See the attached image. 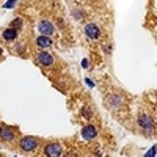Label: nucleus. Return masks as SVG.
Listing matches in <instances>:
<instances>
[{
	"label": "nucleus",
	"instance_id": "f257e3e1",
	"mask_svg": "<svg viewBox=\"0 0 157 157\" xmlns=\"http://www.w3.org/2000/svg\"><path fill=\"white\" fill-rule=\"evenodd\" d=\"M138 124H140V127L145 130V134H152V130H154V120L151 116H148V115H140L138 116Z\"/></svg>",
	"mask_w": 157,
	"mask_h": 157
},
{
	"label": "nucleus",
	"instance_id": "f03ea898",
	"mask_svg": "<svg viewBox=\"0 0 157 157\" xmlns=\"http://www.w3.org/2000/svg\"><path fill=\"white\" fill-rule=\"evenodd\" d=\"M38 148V140L33 137H24L21 140V149L25 152H33Z\"/></svg>",
	"mask_w": 157,
	"mask_h": 157
},
{
	"label": "nucleus",
	"instance_id": "7ed1b4c3",
	"mask_svg": "<svg viewBox=\"0 0 157 157\" xmlns=\"http://www.w3.org/2000/svg\"><path fill=\"white\" fill-rule=\"evenodd\" d=\"M63 152V148L58 145V143H52V145H47L44 148V154L46 155H50V157H57Z\"/></svg>",
	"mask_w": 157,
	"mask_h": 157
},
{
	"label": "nucleus",
	"instance_id": "20e7f679",
	"mask_svg": "<svg viewBox=\"0 0 157 157\" xmlns=\"http://www.w3.org/2000/svg\"><path fill=\"white\" fill-rule=\"evenodd\" d=\"M38 30L39 32H41L43 35H52V33H54V25H52L49 21H41V22H39L38 24Z\"/></svg>",
	"mask_w": 157,
	"mask_h": 157
},
{
	"label": "nucleus",
	"instance_id": "39448f33",
	"mask_svg": "<svg viewBox=\"0 0 157 157\" xmlns=\"http://www.w3.org/2000/svg\"><path fill=\"white\" fill-rule=\"evenodd\" d=\"M85 33H86V36H88V38L96 39V38H99L101 30L98 29V25H94V24H88L86 27H85Z\"/></svg>",
	"mask_w": 157,
	"mask_h": 157
},
{
	"label": "nucleus",
	"instance_id": "423d86ee",
	"mask_svg": "<svg viewBox=\"0 0 157 157\" xmlns=\"http://www.w3.org/2000/svg\"><path fill=\"white\" fill-rule=\"evenodd\" d=\"M0 138L3 141H11V140H14V132L8 126H2L0 127Z\"/></svg>",
	"mask_w": 157,
	"mask_h": 157
},
{
	"label": "nucleus",
	"instance_id": "0eeeda50",
	"mask_svg": "<svg viewBox=\"0 0 157 157\" xmlns=\"http://www.w3.org/2000/svg\"><path fill=\"white\" fill-rule=\"evenodd\" d=\"M38 61L43 64V66H50L52 63H54V57L47 52H41V54L38 55Z\"/></svg>",
	"mask_w": 157,
	"mask_h": 157
},
{
	"label": "nucleus",
	"instance_id": "6e6552de",
	"mask_svg": "<svg viewBox=\"0 0 157 157\" xmlns=\"http://www.w3.org/2000/svg\"><path fill=\"white\" fill-rule=\"evenodd\" d=\"M98 132H96V129L94 126H85L83 130H82V137L86 138V140H91V138H96Z\"/></svg>",
	"mask_w": 157,
	"mask_h": 157
},
{
	"label": "nucleus",
	"instance_id": "1a4fd4ad",
	"mask_svg": "<svg viewBox=\"0 0 157 157\" xmlns=\"http://www.w3.org/2000/svg\"><path fill=\"white\" fill-rule=\"evenodd\" d=\"M36 43H38L39 47H49V46H52V39L47 38L46 35H41V36L36 38Z\"/></svg>",
	"mask_w": 157,
	"mask_h": 157
},
{
	"label": "nucleus",
	"instance_id": "9d476101",
	"mask_svg": "<svg viewBox=\"0 0 157 157\" xmlns=\"http://www.w3.org/2000/svg\"><path fill=\"white\" fill-rule=\"evenodd\" d=\"M2 36H3V39H6V41H11V39H14V38L17 36V32L11 27V29H6Z\"/></svg>",
	"mask_w": 157,
	"mask_h": 157
},
{
	"label": "nucleus",
	"instance_id": "9b49d317",
	"mask_svg": "<svg viewBox=\"0 0 157 157\" xmlns=\"http://www.w3.org/2000/svg\"><path fill=\"white\" fill-rule=\"evenodd\" d=\"M121 104V98L120 96H110V105L112 107H118Z\"/></svg>",
	"mask_w": 157,
	"mask_h": 157
},
{
	"label": "nucleus",
	"instance_id": "f8f14e48",
	"mask_svg": "<svg viewBox=\"0 0 157 157\" xmlns=\"http://www.w3.org/2000/svg\"><path fill=\"white\" fill-rule=\"evenodd\" d=\"M83 116H85V118H91V112L86 110V109H83Z\"/></svg>",
	"mask_w": 157,
	"mask_h": 157
},
{
	"label": "nucleus",
	"instance_id": "ddd939ff",
	"mask_svg": "<svg viewBox=\"0 0 157 157\" xmlns=\"http://www.w3.org/2000/svg\"><path fill=\"white\" fill-rule=\"evenodd\" d=\"M16 3V0H11V2H8V3H5V8H11L13 5Z\"/></svg>",
	"mask_w": 157,
	"mask_h": 157
},
{
	"label": "nucleus",
	"instance_id": "4468645a",
	"mask_svg": "<svg viewBox=\"0 0 157 157\" xmlns=\"http://www.w3.org/2000/svg\"><path fill=\"white\" fill-rule=\"evenodd\" d=\"M13 24H14V27H21V24H22V21H21V19H16V21L13 22Z\"/></svg>",
	"mask_w": 157,
	"mask_h": 157
},
{
	"label": "nucleus",
	"instance_id": "2eb2a0df",
	"mask_svg": "<svg viewBox=\"0 0 157 157\" xmlns=\"http://www.w3.org/2000/svg\"><path fill=\"white\" fill-rule=\"evenodd\" d=\"M0 55H2V47H0Z\"/></svg>",
	"mask_w": 157,
	"mask_h": 157
}]
</instances>
